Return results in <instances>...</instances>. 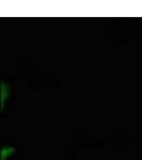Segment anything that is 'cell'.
Wrapping results in <instances>:
<instances>
[{
  "mask_svg": "<svg viewBox=\"0 0 142 160\" xmlns=\"http://www.w3.org/2000/svg\"><path fill=\"white\" fill-rule=\"evenodd\" d=\"M13 152V149L11 148H4L2 149V160H5L6 158H7L8 156H9L12 154Z\"/></svg>",
  "mask_w": 142,
  "mask_h": 160,
  "instance_id": "1",
  "label": "cell"
}]
</instances>
